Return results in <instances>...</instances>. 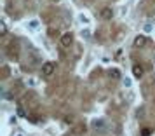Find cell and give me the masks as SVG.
<instances>
[{"instance_id": "8fae6325", "label": "cell", "mask_w": 155, "mask_h": 136, "mask_svg": "<svg viewBox=\"0 0 155 136\" xmlns=\"http://www.w3.org/2000/svg\"><path fill=\"white\" fill-rule=\"evenodd\" d=\"M37 117H38V115H30L28 121H30V122H38V119H37Z\"/></svg>"}, {"instance_id": "3957f363", "label": "cell", "mask_w": 155, "mask_h": 136, "mask_svg": "<svg viewBox=\"0 0 155 136\" xmlns=\"http://www.w3.org/2000/svg\"><path fill=\"white\" fill-rule=\"evenodd\" d=\"M133 75H134V79H141V77L145 75V68L138 63L133 65Z\"/></svg>"}, {"instance_id": "4fadbf2b", "label": "cell", "mask_w": 155, "mask_h": 136, "mask_svg": "<svg viewBox=\"0 0 155 136\" xmlns=\"http://www.w3.org/2000/svg\"><path fill=\"white\" fill-rule=\"evenodd\" d=\"M64 122H66V124H71V122H73V117H71V115H68V117L64 119Z\"/></svg>"}, {"instance_id": "277c9868", "label": "cell", "mask_w": 155, "mask_h": 136, "mask_svg": "<svg viewBox=\"0 0 155 136\" xmlns=\"http://www.w3.org/2000/svg\"><path fill=\"white\" fill-rule=\"evenodd\" d=\"M147 37L145 35H138L136 38H134V47H145L147 45Z\"/></svg>"}, {"instance_id": "52a82bcc", "label": "cell", "mask_w": 155, "mask_h": 136, "mask_svg": "<svg viewBox=\"0 0 155 136\" xmlns=\"http://www.w3.org/2000/svg\"><path fill=\"white\" fill-rule=\"evenodd\" d=\"M92 126H94V129H105V122L103 121H94Z\"/></svg>"}, {"instance_id": "9c48e42d", "label": "cell", "mask_w": 155, "mask_h": 136, "mask_svg": "<svg viewBox=\"0 0 155 136\" xmlns=\"http://www.w3.org/2000/svg\"><path fill=\"white\" fill-rule=\"evenodd\" d=\"M152 134V129L150 128H143L141 129V136H150Z\"/></svg>"}, {"instance_id": "7c38bea8", "label": "cell", "mask_w": 155, "mask_h": 136, "mask_svg": "<svg viewBox=\"0 0 155 136\" xmlns=\"http://www.w3.org/2000/svg\"><path fill=\"white\" fill-rule=\"evenodd\" d=\"M82 37L89 38V37H91V32H89V30H84V32H82Z\"/></svg>"}, {"instance_id": "5b68a950", "label": "cell", "mask_w": 155, "mask_h": 136, "mask_svg": "<svg viewBox=\"0 0 155 136\" xmlns=\"http://www.w3.org/2000/svg\"><path fill=\"white\" fill-rule=\"evenodd\" d=\"M112 16H113V11L110 7H105L101 11V18H103V19H112Z\"/></svg>"}, {"instance_id": "ba28073f", "label": "cell", "mask_w": 155, "mask_h": 136, "mask_svg": "<svg viewBox=\"0 0 155 136\" xmlns=\"http://www.w3.org/2000/svg\"><path fill=\"white\" fill-rule=\"evenodd\" d=\"M16 112H18V115H19V117H25V119H28V115L25 114V110H23V107H18V110H16Z\"/></svg>"}, {"instance_id": "5bb4252c", "label": "cell", "mask_w": 155, "mask_h": 136, "mask_svg": "<svg viewBox=\"0 0 155 136\" xmlns=\"http://www.w3.org/2000/svg\"><path fill=\"white\" fill-rule=\"evenodd\" d=\"M38 26V21H31L30 23V28H37Z\"/></svg>"}, {"instance_id": "2e32d148", "label": "cell", "mask_w": 155, "mask_h": 136, "mask_svg": "<svg viewBox=\"0 0 155 136\" xmlns=\"http://www.w3.org/2000/svg\"><path fill=\"white\" fill-rule=\"evenodd\" d=\"M80 21H82V23H89V19H87L85 16H80Z\"/></svg>"}, {"instance_id": "9a60e30c", "label": "cell", "mask_w": 155, "mask_h": 136, "mask_svg": "<svg viewBox=\"0 0 155 136\" xmlns=\"http://www.w3.org/2000/svg\"><path fill=\"white\" fill-rule=\"evenodd\" d=\"M0 30H2V35H5V32H7V28H5V25L2 23V26H0Z\"/></svg>"}, {"instance_id": "7a4b0ae2", "label": "cell", "mask_w": 155, "mask_h": 136, "mask_svg": "<svg viewBox=\"0 0 155 136\" xmlns=\"http://www.w3.org/2000/svg\"><path fill=\"white\" fill-rule=\"evenodd\" d=\"M71 42H73V35H71L70 32L61 35V45H63V47H70Z\"/></svg>"}, {"instance_id": "e0dca14e", "label": "cell", "mask_w": 155, "mask_h": 136, "mask_svg": "<svg viewBox=\"0 0 155 136\" xmlns=\"http://www.w3.org/2000/svg\"><path fill=\"white\" fill-rule=\"evenodd\" d=\"M54 2H59V0H54Z\"/></svg>"}, {"instance_id": "30bf717a", "label": "cell", "mask_w": 155, "mask_h": 136, "mask_svg": "<svg viewBox=\"0 0 155 136\" xmlns=\"http://www.w3.org/2000/svg\"><path fill=\"white\" fill-rule=\"evenodd\" d=\"M110 75H112L113 79H119V77H120V72L115 68V70H112V72H110Z\"/></svg>"}, {"instance_id": "6da1fadb", "label": "cell", "mask_w": 155, "mask_h": 136, "mask_svg": "<svg viewBox=\"0 0 155 136\" xmlns=\"http://www.w3.org/2000/svg\"><path fill=\"white\" fill-rule=\"evenodd\" d=\"M52 73H54V63L45 61V63L42 65V75H45V77H51Z\"/></svg>"}, {"instance_id": "8992f818", "label": "cell", "mask_w": 155, "mask_h": 136, "mask_svg": "<svg viewBox=\"0 0 155 136\" xmlns=\"http://www.w3.org/2000/svg\"><path fill=\"white\" fill-rule=\"evenodd\" d=\"M73 133H75V134H82V133H85V126L84 124H77V126L73 128Z\"/></svg>"}]
</instances>
